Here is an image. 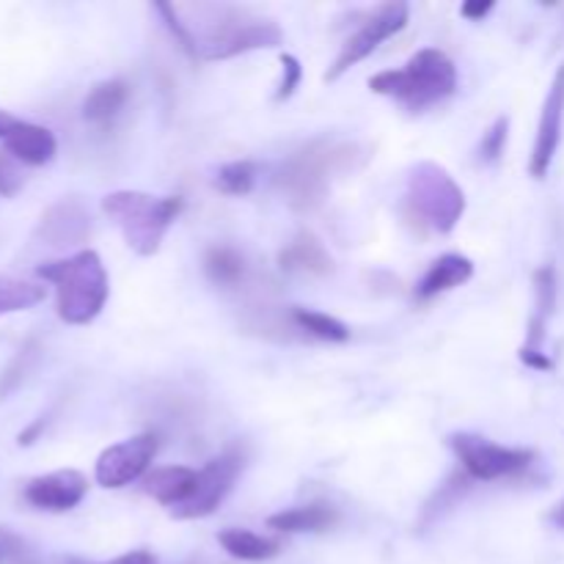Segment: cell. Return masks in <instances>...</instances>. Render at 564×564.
Returning a JSON list of instances; mask_svg holds the SVG:
<instances>
[{"label":"cell","mask_w":564,"mask_h":564,"mask_svg":"<svg viewBox=\"0 0 564 564\" xmlns=\"http://www.w3.org/2000/svg\"><path fill=\"white\" fill-rule=\"evenodd\" d=\"M69 564H94V562H69ZM97 564H158L149 551H130V554L119 556V560L113 562H97Z\"/></svg>","instance_id":"836d02e7"},{"label":"cell","mask_w":564,"mask_h":564,"mask_svg":"<svg viewBox=\"0 0 564 564\" xmlns=\"http://www.w3.org/2000/svg\"><path fill=\"white\" fill-rule=\"evenodd\" d=\"M281 66H284V75H281L279 91H275V102H284V99H290L303 80V66L295 55H290V53L281 55Z\"/></svg>","instance_id":"f1b7e54d"},{"label":"cell","mask_w":564,"mask_h":564,"mask_svg":"<svg viewBox=\"0 0 564 564\" xmlns=\"http://www.w3.org/2000/svg\"><path fill=\"white\" fill-rule=\"evenodd\" d=\"M551 521H554L560 529H564V507H560V510H556L554 516H551Z\"/></svg>","instance_id":"8d00e7d4"},{"label":"cell","mask_w":564,"mask_h":564,"mask_svg":"<svg viewBox=\"0 0 564 564\" xmlns=\"http://www.w3.org/2000/svg\"><path fill=\"white\" fill-rule=\"evenodd\" d=\"M33 356H36V352H33V345H28L22 347V350L14 356V361L6 367V372L0 375V400H6V397H9L22 380H25V375L31 372Z\"/></svg>","instance_id":"484cf974"},{"label":"cell","mask_w":564,"mask_h":564,"mask_svg":"<svg viewBox=\"0 0 564 564\" xmlns=\"http://www.w3.org/2000/svg\"><path fill=\"white\" fill-rule=\"evenodd\" d=\"M204 268H207V275L220 286H235L237 281H242L246 275V259L229 246H215L207 251V259H204Z\"/></svg>","instance_id":"603a6c76"},{"label":"cell","mask_w":564,"mask_h":564,"mask_svg":"<svg viewBox=\"0 0 564 564\" xmlns=\"http://www.w3.org/2000/svg\"><path fill=\"white\" fill-rule=\"evenodd\" d=\"M47 297L44 286L33 284V281L14 279V275L0 273V317L3 314L25 312V308L39 306Z\"/></svg>","instance_id":"7402d4cb"},{"label":"cell","mask_w":564,"mask_h":564,"mask_svg":"<svg viewBox=\"0 0 564 564\" xmlns=\"http://www.w3.org/2000/svg\"><path fill=\"white\" fill-rule=\"evenodd\" d=\"M356 149L350 143H336L328 138L312 141L284 160L279 171V187L286 196V202L295 209L306 213L323 204L328 196V187L334 174L345 171L352 163Z\"/></svg>","instance_id":"3957f363"},{"label":"cell","mask_w":564,"mask_h":564,"mask_svg":"<svg viewBox=\"0 0 564 564\" xmlns=\"http://www.w3.org/2000/svg\"><path fill=\"white\" fill-rule=\"evenodd\" d=\"M408 17H411V9H408V3H402V0H391V3L380 6V9L375 11L350 39H347L339 58L334 61V66H330L328 75H325V80H339L350 66H356L358 61H364L369 53H375L386 39L400 33L402 28L408 25Z\"/></svg>","instance_id":"ba28073f"},{"label":"cell","mask_w":564,"mask_h":564,"mask_svg":"<svg viewBox=\"0 0 564 564\" xmlns=\"http://www.w3.org/2000/svg\"><path fill=\"white\" fill-rule=\"evenodd\" d=\"M154 455H158V438L152 433L135 435V438H127L121 444L108 446L99 455L97 468H94L97 482L110 490L124 488V485L135 482V479H141L147 474Z\"/></svg>","instance_id":"30bf717a"},{"label":"cell","mask_w":564,"mask_h":564,"mask_svg":"<svg viewBox=\"0 0 564 564\" xmlns=\"http://www.w3.org/2000/svg\"><path fill=\"white\" fill-rule=\"evenodd\" d=\"M242 471V455L240 452H226V455L215 457L207 466L198 471L196 490H193L191 499L185 505H180L176 510H171V516L176 521H196V518H207L224 505V499L229 496V490L235 488L237 477Z\"/></svg>","instance_id":"9c48e42d"},{"label":"cell","mask_w":564,"mask_h":564,"mask_svg":"<svg viewBox=\"0 0 564 564\" xmlns=\"http://www.w3.org/2000/svg\"><path fill=\"white\" fill-rule=\"evenodd\" d=\"M42 430H44V419H39V422L33 424V427H28L25 433H20V438H17V441H20V446L33 444V441H36V435L42 433Z\"/></svg>","instance_id":"e575fe53"},{"label":"cell","mask_w":564,"mask_h":564,"mask_svg":"<svg viewBox=\"0 0 564 564\" xmlns=\"http://www.w3.org/2000/svg\"><path fill=\"white\" fill-rule=\"evenodd\" d=\"M339 521V512L330 505H306L295 510H284L279 516L268 518V527L275 532L303 534V532H325Z\"/></svg>","instance_id":"ac0fdd59"},{"label":"cell","mask_w":564,"mask_h":564,"mask_svg":"<svg viewBox=\"0 0 564 564\" xmlns=\"http://www.w3.org/2000/svg\"><path fill=\"white\" fill-rule=\"evenodd\" d=\"M196 479H198V471H193V468L187 466L158 468V471H152L147 479H143V490H147L154 501L176 510V507L185 505V501L193 496V490H196Z\"/></svg>","instance_id":"9a60e30c"},{"label":"cell","mask_w":564,"mask_h":564,"mask_svg":"<svg viewBox=\"0 0 564 564\" xmlns=\"http://www.w3.org/2000/svg\"><path fill=\"white\" fill-rule=\"evenodd\" d=\"M534 292H538V312H534L532 325H529V341L523 347H532V350H540V341H543L545 319L551 317L556 306V273L554 268H540L534 273Z\"/></svg>","instance_id":"44dd1931"},{"label":"cell","mask_w":564,"mask_h":564,"mask_svg":"<svg viewBox=\"0 0 564 564\" xmlns=\"http://www.w3.org/2000/svg\"><path fill=\"white\" fill-rule=\"evenodd\" d=\"M452 449H455L457 460L463 463L468 477L490 479L512 477V474L523 471V468L532 466L534 452L532 449H512V446H499L488 438H479V435H452Z\"/></svg>","instance_id":"52a82bcc"},{"label":"cell","mask_w":564,"mask_h":564,"mask_svg":"<svg viewBox=\"0 0 564 564\" xmlns=\"http://www.w3.org/2000/svg\"><path fill=\"white\" fill-rule=\"evenodd\" d=\"M369 88L383 97L400 99L411 110H422L427 105L452 97L457 88V69L452 58L441 50H419L405 69L380 72L369 80Z\"/></svg>","instance_id":"277c9868"},{"label":"cell","mask_w":564,"mask_h":564,"mask_svg":"<svg viewBox=\"0 0 564 564\" xmlns=\"http://www.w3.org/2000/svg\"><path fill=\"white\" fill-rule=\"evenodd\" d=\"M521 361L527 364V367L540 369V372H551V369H554V361H551L543 350H532V347H521Z\"/></svg>","instance_id":"1f68e13d"},{"label":"cell","mask_w":564,"mask_h":564,"mask_svg":"<svg viewBox=\"0 0 564 564\" xmlns=\"http://www.w3.org/2000/svg\"><path fill=\"white\" fill-rule=\"evenodd\" d=\"M102 209L116 220L124 242L141 257H154L165 231L182 213L180 196H149L141 191H116L105 196Z\"/></svg>","instance_id":"5b68a950"},{"label":"cell","mask_w":564,"mask_h":564,"mask_svg":"<svg viewBox=\"0 0 564 564\" xmlns=\"http://www.w3.org/2000/svg\"><path fill=\"white\" fill-rule=\"evenodd\" d=\"M14 121H17V116H11L9 110H0V141L9 135V130H11V124H14Z\"/></svg>","instance_id":"d590c367"},{"label":"cell","mask_w":564,"mask_h":564,"mask_svg":"<svg viewBox=\"0 0 564 564\" xmlns=\"http://www.w3.org/2000/svg\"><path fill=\"white\" fill-rule=\"evenodd\" d=\"M127 97H130V86L124 80H105L88 91L86 102H83V119L102 124V121L113 119L121 108H124Z\"/></svg>","instance_id":"ffe728a7"},{"label":"cell","mask_w":564,"mask_h":564,"mask_svg":"<svg viewBox=\"0 0 564 564\" xmlns=\"http://www.w3.org/2000/svg\"><path fill=\"white\" fill-rule=\"evenodd\" d=\"M494 11V0H468V3L460 6V14L466 20H482Z\"/></svg>","instance_id":"d6a6232c"},{"label":"cell","mask_w":564,"mask_h":564,"mask_svg":"<svg viewBox=\"0 0 564 564\" xmlns=\"http://www.w3.org/2000/svg\"><path fill=\"white\" fill-rule=\"evenodd\" d=\"M292 319L301 330H306L308 336H317L325 341H347L350 339V328L345 323H339L336 317H328L323 312H312V308H292Z\"/></svg>","instance_id":"cb8c5ba5"},{"label":"cell","mask_w":564,"mask_h":564,"mask_svg":"<svg viewBox=\"0 0 564 564\" xmlns=\"http://www.w3.org/2000/svg\"><path fill=\"white\" fill-rule=\"evenodd\" d=\"M25 185V174H22V163L11 154L0 152V196L11 198L22 191Z\"/></svg>","instance_id":"83f0119b"},{"label":"cell","mask_w":564,"mask_h":564,"mask_svg":"<svg viewBox=\"0 0 564 564\" xmlns=\"http://www.w3.org/2000/svg\"><path fill=\"white\" fill-rule=\"evenodd\" d=\"M36 237L50 248H72L86 242L91 237V215L86 204L75 196L55 202L39 220Z\"/></svg>","instance_id":"7c38bea8"},{"label":"cell","mask_w":564,"mask_h":564,"mask_svg":"<svg viewBox=\"0 0 564 564\" xmlns=\"http://www.w3.org/2000/svg\"><path fill=\"white\" fill-rule=\"evenodd\" d=\"M154 9H158L160 14H163L165 28H169V31L174 33L176 42H180L182 47H185V53H191L193 58H196V50H193V39H191V33H187L185 22H182L180 9H176V6H171V3H158V6H154Z\"/></svg>","instance_id":"f546056e"},{"label":"cell","mask_w":564,"mask_h":564,"mask_svg":"<svg viewBox=\"0 0 564 564\" xmlns=\"http://www.w3.org/2000/svg\"><path fill=\"white\" fill-rule=\"evenodd\" d=\"M220 549L240 562H268L281 554V543L273 538H262L248 529H224L218 534Z\"/></svg>","instance_id":"d6986e66"},{"label":"cell","mask_w":564,"mask_h":564,"mask_svg":"<svg viewBox=\"0 0 564 564\" xmlns=\"http://www.w3.org/2000/svg\"><path fill=\"white\" fill-rule=\"evenodd\" d=\"M279 262L286 273H306V275H328L334 270V259L325 251L323 242L308 231H301L284 251L279 253Z\"/></svg>","instance_id":"2e32d148"},{"label":"cell","mask_w":564,"mask_h":564,"mask_svg":"<svg viewBox=\"0 0 564 564\" xmlns=\"http://www.w3.org/2000/svg\"><path fill=\"white\" fill-rule=\"evenodd\" d=\"M204 22L193 36L196 58L224 61L251 50L279 47L284 42V31L273 20L251 14L235 6H198Z\"/></svg>","instance_id":"6da1fadb"},{"label":"cell","mask_w":564,"mask_h":564,"mask_svg":"<svg viewBox=\"0 0 564 564\" xmlns=\"http://www.w3.org/2000/svg\"><path fill=\"white\" fill-rule=\"evenodd\" d=\"M408 204L430 229L449 235L466 213V193L444 165L424 160L408 176Z\"/></svg>","instance_id":"8992f818"},{"label":"cell","mask_w":564,"mask_h":564,"mask_svg":"<svg viewBox=\"0 0 564 564\" xmlns=\"http://www.w3.org/2000/svg\"><path fill=\"white\" fill-rule=\"evenodd\" d=\"M88 479L75 468H64V471L44 474V477L31 479L25 485L28 505L44 512H69L86 499Z\"/></svg>","instance_id":"4fadbf2b"},{"label":"cell","mask_w":564,"mask_h":564,"mask_svg":"<svg viewBox=\"0 0 564 564\" xmlns=\"http://www.w3.org/2000/svg\"><path fill=\"white\" fill-rule=\"evenodd\" d=\"M39 279L55 284L58 317L69 325H88L99 317L108 303V270L94 251H80L69 259L39 264Z\"/></svg>","instance_id":"7a4b0ae2"},{"label":"cell","mask_w":564,"mask_h":564,"mask_svg":"<svg viewBox=\"0 0 564 564\" xmlns=\"http://www.w3.org/2000/svg\"><path fill=\"white\" fill-rule=\"evenodd\" d=\"M253 182H257V163H251V160H235V163H226L218 171L215 185L226 196H246V193L253 191Z\"/></svg>","instance_id":"d4e9b609"},{"label":"cell","mask_w":564,"mask_h":564,"mask_svg":"<svg viewBox=\"0 0 564 564\" xmlns=\"http://www.w3.org/2000/svg\"><path fill=\"white\" fill-rule=\"evenodd\" d=\"M507 135H510V119L501 116V119H496L494 127L482 135V143H479V158H482L485 163H496V160L505 154Z\"/></svg>","instance_id":"4316f807"},{"label":"cell","mask_w":564,"mask_h":564,"mask_svg":"<svg viewBox=\"0 0 564 564\" xmlns=\"http://www.w3.org/2000/svg\"><path fill=\"white\" fill-rule=\"evenodd\" d=\"M562 121H564V64L556 69L554 83H551L549 94H545L543 113H540L532 163H529V171H532L534 180H543V176L549 174L551 163H554V154L556 149H560V138H562Z\"/></svg>","instance_id":"8fae6325"},{"label":"cell","mask_w":564,"mask_h":564,"mask_svg":"<svg viewBox=\"0 0 564 564\" xmlns=\"http://www.w3.org/2000/svg\"><path fill=\"white\" fill-rule=\"evenodd\" d=\"M474 275V262L460 253H444L441 259H435L433 268L424 273L422 284H419V297L430 301L435 295H444V292L463 286Z\"/></svg>","instance_id":"e0dca14e"},{"label":"cell","mask_w":564,"mask_h":564,"mask_svg":"<svg viewBox=\"0 0 564 564\" xmlns=\"http://www.w3.org/2000/svg\"><path fill=\"white\" fill-rule=\"evenodd\" d=\"M25 554V543H22L20 534L9 532V529H0V564H9Z\"/></svg>","instance_id":"4dcf8cb0"},{"label":"cell","mask_w":564,"mask_h":564,"mask_svg":"<svg viewBox=\"0 0 564 564\" xmlns=\"http://www.w3.org/2000/svg\"><path fill=\"white\" fill-rule=\"evenodd\" d=\"M6 154L20 160L22 165H47L58 152V141L53 132L42 124H31V121L17 119L11 124L9 135L3 138Z\"/></svg>","instance_id":"5bb4252c"}]
</instances>
